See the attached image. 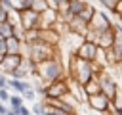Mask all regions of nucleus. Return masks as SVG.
<instances>
[{
    "mask_svg": "<svg viewBox=\"0 0 122 115\" xmlns=\"http://www.w3.org/2000/svg\"><path fill=\"white\" fill-rule=\"evenodd\" d=\"M8 17H10V8H6V6L0 2V23H2V21H8Z\"/></svg>",
    "mask_w": 122,
    "mask_h": 115,
    "instance_id": "27",
    "label": "nucleus"
},
{
    "mask_svg": "<svg viewBox=\"0 0 122 115\" xmlns=\"http://www.w3.org/2000/svg\"><path fill=\"white\" fill-rule=\"evenodd\" d=\"M21 61H23V56L21 54H6L2 58V61H0V71L6 73V75H10L15 67L21 65Z\"/></svg>",
    "mask_w": 122,
    "mask_h": 115,
    "instance_id": "9",
    "label": "nucleus"
},
{
    "mask_svg": "<svg viewBox=\"0 0 122 115\" xmlns=\"http://www.w3.org/2000/svg\"><path fill=\"white\" fill-rule=\"evenodd\" d=\"M10 92H8V86H2L0 88V102H4V104H8L10 102Z\"/></svg>",
    "mask_w": 122,
    "mask_h": 115,
    "instance_id": "28",
    "label": "nucleus"
},
{
    "mask_svg": "<svg viewBox=\"0 0 122 115\" xmlns=\"http://www.w3.org/2000/svg\"><path fill=\"white\" fill-rule=\"evenodd\" d=\"M84 92L88 94V96H92V94H97V92H101V86H99V80H97V77H93L92 80H88L84 86Z\"/></svg>",
    "mask_w": 122,
    "mask_h": 115,
    "instance_id": "16",
    "label": "nucleus"
},
{
    "mask_svg": "<svg viewBox=\"0 0 122 115\" xmlns=\"http://www.w3.org/2000/svg\"><path fill=\"white\" fill-rule=\"evenodd\" d=\"M23 102H25V98L19 94V92H15V94H11L10 96V102H8V105H10V109H19L21 105H23Z\"/></svg>",
    "mask_w": 122,
    "mask_h": 115,
    "instance_id": "18",
    "label": "nucleus"
},
{
    "mask_svg": "<svg viewBox=\"0 0 122 115\" xmlns=\"http://www.w3.org/2000/svg\"><path fill=\"white\" fill-rule=\"evenodd\" d=\"M13 34V23L11 21H2L0 23V36L2 38H8Z\"/></svg>",
    "mask_w": 122,
    "mask_h": 115,
    "instance_id": "20",
    "label": "nucleus"
},
{
    "mask_svg": "<svg viewBox=\"0 0 122 115\" xmlns=\"http://www.w3.org/2000/svg\"><path fill=\"white\" fill-rule=\"evenodd\" d=\"M17 113H19V115H32V111H30V109H29V107H27L25 104H23V105H21V107L17 109Z\"/></svg>",
    "mask_w": 122,
    "mask_h": 115,
    "instance_id": "30",
    "label": "nucleus"
},
{
    "mask_svg": "<svg viewBox=\"0 0 122 115\" xmlns=\"http://www.w3.org/2000/svg\"><path fill=\"white\" fill-rule=\"evenodd\" d=\"M21 44L23 40L17 38V36H8L6 38V48H8V54H21Z\"/></svg>",
    "mask_w": 122,
    "mask_h": 115,
    "instance_id": "15",
    "label": "nucleus"
},
{
    "mask_svg": "<svg viewBox=\"0 0 122 115\" xmlns=\"http://www.w3.org/2000/svg\"><path fill=\"white\" fill-rule=\"evenodd\" d=\"M86 104H88L90 109H93V111H97V113H105V111L111 109L112 100H111L105 92H97V94L88 96V102H86Z\"/></svg>",
    "mask_w": 122,
    "mask_h": 115,
    "instance_id": "5",
    "label": "nucleus"
},
{
    "mask_svg": "<svg viewBox=\"0 0 122 115\" xmlns=\"http://www.w3.org/2000/svg\"><path fill=\"white\" fill-rule=\"evenodd\" d=\"M57 19H59L57 10L48 8L46 12H42V13H40V29H51V27H55Z\"/></svg>",
    "mask_w": 122,
    "mask_h": 115,
    "instance_id": "12",
    "label": "nucleus"
},
{
    "mask_svg": "<svg viewBox=\"0 0 122 115\" xmlns=\"http://www.w3.org/2000/svg\"><path fill=\"white\" fill-rule=\"evenodd\" d=\"M25 42H36V40H40V29L38 27H34V29H27L25 31V38H23Z\"/></svg>",
    "mask_w": 122,
    "mask_h": 115,
    "instance_id": "19",
    "label": "nucleus"
},
{
    "mask_svg": "<svg viewBox=\"0 0 122 115\" xmlns=\"http://www.w3.org/2000/svg\"><path fill=\"white\" fill-rule=\"evenodd\" d=\"M97 2H99L105 10H109V12L114 15V8H116V2H118V0H97Z\"/></svg>",
    "mask_w": 122,
    "mask_h": 115,
    "instance_id": "23",
    "label": "nucleus"
},
{
    "mask_svg": "<svg viewBox=\"0 0 122 115\" xmlns=\"http://www.w3.org/2000/svg\"><path fill=\"white\" fill-rule=\"evenodd\" d=\"M84 38H86V40H92V42H97V40H99V31H95V29L90 27L88 33L84 34Z\"/></svg>",
    "mask_w": 122,
    "mask_h": 115,
    "instance_id": "25",
    "label": "nucleus"
},
{
    "mask_svg": "<svg viewBox=\"0 0 122 115\" xmlns=\"http://www.w3.org/2000/svg\"><path fill=\"white\" fill-rule=\"evenodd\" d=\"M61 48L59 46H53V44H48L44 40H36V42H30L29 44V56L34 63H40L44 59H50V58H57L61 56Z\"/></svg>",
    "mask_w": 122,
    "mask_h": 115,
    "instance_id": "2",
    "label": "nucleus"
},
{
    "mask_svg": "<svg viewBox=\"0 0 122 115\" xmlns=\"http://www.w3.org/2000/svg\"><path fill=\"white\" fill-rule=\"evenodd\" d=\"M67 92H71V77L69 75L67 77H61V79H55L53 82L46 84L42 98H61Z\"/></svg>",
    "mask_w": 122,
    "mask_h": 115,
    "instance_id": "3",
    "label": "nucleus"
},
{
    "mask_svg": "<svg viewBox=\"0 0 122 115\" xmlns=\"http://www.w3.org/2000/svg\"><path fill=\"white\" fill-rule=\"evenodd\" d=\"M118 67H120V69H122V61H120V63H118Z\"/></svg>",
    "mask_w": 122,
    "mask_h": 115,
    "instance_id": "37",
    "label": "nucleus"
},
{
    "mask_svg": "<svg viewBox=\"0 0 122 115\" xmlns=\"http://www.w3.org/2000/svg\"><path fill=\"white\" fill-rule=\"evenodd\" d=\"M8 48H6V38H0V56H6Z\"/></svg>",
    "mask_w": 122,
    "mask_h": 115,
    "instance_id": "31",
    "label": "nucleus"
},
{
    "mask_svg": "<svg viewBox=\"0 0 122 115\" xmlns=\"http://www.w3.org/2000/svg\"><path fill=\"white\" fill-rule=\"evenodd\" d=\"M13 92H19V94H23L27 88H32V84L30 82H27V79H11L10 77V84H8Z\"/></svg>",
    "mask_w": 122,
    "mask_h": 115,
    "instance_id": "14",
    "label": "nucleus"
},
{
    "mask_svg": "<svg viewBox=\"0 0 122 115\" xmlns=\"http://www.w3.org/2000/svg\"><path fill=\"white\" fill-rule=\"evenodd\" d=\"M50 6H48V2L46 0H34V4H32V10H36L38 13H42V12H46Z\"/></svg>",
    "mask_w": 122,
    "mask_h": 115,
    "instance_id": "24",
    "label": "nucleus"
},
{
    "mask_svg": "<svg viewBox=\"0 0 122 115\" xmlns=\"http://www.w3.org/2000/svg\"><path fill=\"white\" fill-rule=\"evenodd\" d=\"M0 115H2V113H0Z\"/></svg>",
    "mask_w": 122,
    "mask_h": 115,
    "instance_id": "38",
    "label": "nucleus"
},
{
    "mask_svg": "<svg viewBox=\"0 0 122 115\" xmlns=\"http://www.w3.org/2000/svg\"><path fill=\"white\" fill-rule=\"evenodd\" d=\"M67 27H69V31H71V33H76V34L84 36V34L88 33V29H90V23H88V21H84L80 15H74V17H71V21L67 23Z\"/></svg>",
    "mask_w": 122,
    "mask_h": 115,
    "instance_id": "11",
    "label": "nucleus"
},
{
    "mask_svg": "<svg viewBox=\"0 0 122 115\" xmlns=\"http://www.w3.org/2000/svg\"><path fill=\"white\" fill-rule=\"evenodd\" d=\"M40 40H44L48 44H53V46H61L63 34L55 27H51V29H40Z\"/></svg>",
    "mask_w": 122,
    "mask_h": 115,
    "instance_id": "10",
    "label": "nucleus"
},
{
    "mask_svg": "<svg viewBox=\"0 0 122 115\" xmlns=\"http://www.w3.org/2000/svg\"><path fill=\"white\" fill-rule=\"evenodd\" d=\"M8 111H10V105H6L4 102H0V113H2V115H6Z\"/></svg>",
    "mask_w": 122,
    "mask_h": 115,
    "instance_id": "33",
    "label": "nucleus"
},
{
    "mask_svg": "<svg viewBox=\"0 0 122 115\" xmlns=\"http://www.w3.org/2000/svg\"><path fill=\"white\" fill-rule=\"evenodd\" d=\"M32 77L40 79L44 84H50L55 79L67 77V65L63 61V54L57 56V58H50V59H44V61L36 63V67L32 71Z\"/></svg>",
    "mask_w": 122,
    "mask_h": 115,
    "instance_id": "1",
    "label": "nucleus"
},
{
    "mask_svg": "<svg viewBox=\"0 0 122 115\" xmlns=\"http://www.w3.org/2000/svg\"><path fill=\"white\" fill-rule=\"evenodd\" d=\"M112 107L114 109H122V88L116 90V96L112 98Z\"/></svg>",
    "mask_w": 122,
    "mask_h": 115,
    "instance_id": "26",
    "label": "nucleus"
},
{
    "mask_svg": "<svg viewBox=\"0 0 122 115\" xmlns=\"http://www.w3.org/2000/svg\"><path fill=\"white\" fill-rule=\"evenodd\" d=\"M118 23H120V25H122V15H118Z\"/></svg>",
    "mask_w": 122,
    "mask_h": 115,
    "instance_id": "36",
    "label": "nucleus"
},
{
    "mask_svg": "<svg viewBox=\"0 0 122 115\" xmlns=\"http://www.w3.org/2000/svg\"><path fill=\"white\" fill-rule=\"evenodd\" d=\"M32 4H34V0H23V10L32 8ZM23 10H21V12H23Z\"/></svg>",
    "mask_w": 122,
    "mask_h": 115,
    "instance_id": "34",
    "label": "nucleus"
},
{
    "mask_svg": "<svg viewBox=\"0 0 122 115\" xmlns=\"http://www.w3.org/2000/svg\"><path fill=\"white\" fill-rule=\"evenodd\" d=\"M114 15L118 17V15H122V0H118L116 2V8H114Z\"/></svg>",
    "mask_w": 122,
    "mask_h": 115,
    "instance_id": "32",
    "label": "nucleus"
},
{
    "mask_svg": "<svg viewBox=\"0 0 122 115\" xmlns=\"http://www.w3.org/2000/svg\"><path fill=\"white\" fill-rule=\"evenodd\" d=\"M97 44L101 46V48H111L112 44H114V23L109 27V29H105V31H101L99 33V40H97Z\"/></svg>",
    "mask_w": 122,
    "mask_h": 115,
    "instance_id": "13",
    "label": "nucleus"
},
{
    "mask_svg": "<svg viewBox=\"0 0 122 115\" xmlns=\"http://www.w3.org/2000/svg\"><path fill=\"white\" fill-rule=\"evenodd\" d=\"M6 115H19V113H17V111H15V109H10V111H8V113H6Z\"/></svg>",
    "mask_w": 122,
    "mask_h": 115,
    "instance_id": "35",
    "label": "nucleus"
},
{
    "mask_svg": "<svg viewBox=\"0 0 122 115\" xmlns=\"http://www.w3.org/2000/svg\"><path fill=\"white\" fill-rule=\"evenodd\" d=\"M97 50H99V44L97 42H92V40H82V44L78 46V50L74 52L78 58L82 59H88V61H95V56H97Z\"/></svg>",
    "mask_w": 122,
    "mask_h": 115,
    "instance_id": "7",
    "label": "nucleus"
},
{
    "mask_svg": "<svg viewBox=\"0 0 122 115\" xmlns=\"http://www.w3.org/2000/svg\"><path fill=\"white\" fill-rule=\"evenodd\" d=\"M8 84H10V75H6V73L0 71V88H2V86H8ZM8 88H10V86H8Z\"/></svg>",
    "mask_w": 122,
    "mask_h": 115,
    "instance_id": "29",
    "label": "nucleus"
},
{
    "mask_svg": "<svg viewBox=\"0 0 122 115\" xmlns=\"http://www.w3.org/2000/svg\"><path fill=\"white\" fill-rule=\"evenodd\" d=\"M95 10H97V8H95L93 4H90V2H86V4H84V8H82V12H80L78 15H80V17H82L84 21H88V23H90V19L93 17V13H95Z\"/></svg>",
    "mask_w": 122,
    "mask_h": 115,
    "instance_id": "17",
    "label": "nucleus"
},
{
    "mask_svg": "<svg viewBox=\"0 0 122 115\" xmlns=\"http://www.w3.org/2000/svg\"><path fill=\"white\" fill-rule=\"evenodd\" d=\"M19 23L23 25L25 31L27 29H34V27L40 29V13L36 10H32V8L23 10V12H19Z\"/></svg>",
    "mask_w": 122,
    "mask_h": 115,
    "instance_id": "6",
    "label": "nucleus"
},
{
    "mask_svg": "<svg viewBox=\"0 0 122 115\" xmlns=\"http://www.w3.org/2000/svg\"><path fill=\"white\" fill-rule=\"evenodd\" d=\"M112 23H114V21H111V17H109L105 12H101V10H95L93 17L90 19V27L95 29V31H99V33L105 31V29H109Z\"/></svg>",
    "mask_w": 122,
    "mask_h": 115,
    "instance_id": "8",
    "label": "nucleus"
},
{
    "mask_svg": "<svg viewBox=\"0 0 122 115\" xmlns=\"http://www.w3.org/2000/svg\"><path fill=\"white\" fill-rule=\"evenodd\" d=\"M21 96H23L27 102H36V98H38V92H36V90H34V86H32V88H27V90H25Z\"/></svg>",
    "mask_w": 122,
    "mask_h": 115,
    "instance_id": "22",
    "label": "nucleus"
},
{
    "mask_svg": "<svg viewBox=\"0 0 122 115\" xmlns=\"http://www.w3.org/2000/svg\"><path fill=\"white\" fill-rule=\"evenodd\" d=\"M30 111H32V115H46V104H44V100L40 98V102H32Z\"/></svg>",
    "mask_w": 122,
    "mask_h": 115,
    "instance_id": "21",
    "label": "nucleus"
},
{
    "mask_svg": "<svg viewBox=\"0 0 122 115\" xmlns=\"http://www.w3.org/2000/svg\"><path fill=\"white\" fill-rule=\"evenodd\" d=\"M95 77H97V80H99L101 92H105V94L112 100V98L116 96V90L120 88L118 82H116V79H114V75H111V71H109V67H107V69H103L101 73H97Z\"/></svg>",
    "mask_w": 122,
    "mask_h": 115,
    "instance_id": "4",
    "label": "nucleus"
}]
</instances>
